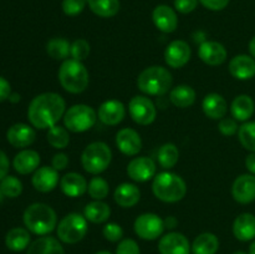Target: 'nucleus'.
Here are the masks:
<instances>
[{
    "label": "nucleus",
    "instance_id": "obj_1",
    "mask_svg": "<svg viewBox=\"0 0 255 254\" xmlns=\"http://www.w3.org/2000/svg\"><path fill=\"white\" fill-rule=\"evenodd\" d=\"M66 112L64 97L56 92H44L31 100L27 109L30 124L39 129H49L57 125Z\"/></svg>",
    "mask_w": 255,
    "mask_h": 254
},
{
    "label": "nucleus",
    "instance_id": "obj_2",
    "mask_svg": "<svg viewBox=\"0 0 255 254\" xmlns=\"http://www.w3.org/2000/svg\"><path fill=\"white\" fill-rule=\"evenodd\" d=\"M27 231L36 236H47L57 227V217L54 209L45 203H32L22 216Z\"/></svg>",
    "mask_w": 255,
    "mask_h": 254
},
{
    "label": "nucleus",
    "instance_id": "obj_3",
    "mask_svg": "<svg viewBox=\"0 0 255 254\" xmlns=\"http://www.w3.org/2000/svg\"><path fill=\"white\" fill-rule=\"evenodd\" d=\"M154 196L166 203H176L186 197L187 184L181 176L172 172H161L156 174L152 182Z\"/></svg>",
    "mask_w": 255,
    "mask_h": 254
},
{
    "label": "nucleus",
    "instance_id": "obj_4",
    "mask_svg": "<svg viewBox=\"0 0 255 254\" xmlns=\"http://www.w3.org/2000/svg\"><path fill=\"white\" fill-rule=\"evenodd\" d=\"M60 85L70 94H81L87 89L90 75L86 66L81 61L67 59L60 66L57 72Z\"/></svg>",
    "mask_w": 255,
    "mask_h": 254
},
{
    "label": "nucleus",
    "instance_id": "obj_5",
    "mask_svg": "<svg viewBox=\"0 0 255 254\" xmlns=\"http://www.w3.org/2000/svg\"><path fill=\"white\" fill-rule=\"evenodd\" d=\"M173 77L168 69L163 66H149L137 77V86L143 94L162 96L171 90Z\"/></svg>",
    "mask_w": 255,
    "mask_h": 254
},
{
    "label": "nucleus",
    "instance_id": "obj_6",
    "mask_svg": "<svg viewBox=\"0 0 255 254\" xmlns=\"http://www.w3.org/2000/svg\"><path fill=\"white\" fill-rule=\"evenodd\" d=\"M112 161V151L105 142L96 141L87 144L81 154L82 167L91 174H100L109 168Z\"/></svg>",
    "mask_w": 255,
    "mask_h": 254
},
{
    "label": "nucleus",
    "instance_id": "obj_7",
    "mask_svg": "<svg viewBox=\"0 0 255 254\" xmlns=\"http://www.w3.org/2000/svg\"><path fill=\"white\" fill-rule=\"evenodd\" d=\"M87 231V219L80 213H69L56 227L59 241L66 244H76L81 242L86 237Z\"/></svg>",
    "mask_w": 255,
    "mask_h": 254
},
{
    "label": "nucleus",
    "instance_id": "obj_8",
    "mask_svg": "<svg viewBox=\"0 0 255 254\" xmlns=\"http://www.w3.org/2000/svg\"><path fill=\"white\" fill-rule=\"evenodd\" d=\"M97 120V114L91 106L84 104L74 105L64 115V125L69 131L81 133L91 129Z\"/></svg>",
    "mask_w": 255,
    "mask_h": 254
},
{
    "label": "nucleus",
    "instance_id": "obj_9",
    "mask_svg": "<svg viewBox=\"0 0 255 254\" xmlns=\"http://www.w3.org/2000/svg\"><path fill=\"white\" fill-rule=\"evenodd\" d=\"M164 221L154 213H143L133 223L134 233L144 241H154L163 234Z\"/></svg>",
    "mask_w": 255,
    "mask_h": 254
},
{
    "label": "nucleus",
    "instance_id": "obj_10",
    "mask_svg": "<svg viewBox=\"0 0 255 254\" xmlns=\"http://www.w3.org/2000/svg\"><path fill=\"white\" fill-rule=\"evenodd\" d=\"M128 112L131 119L141 126L151 125L157 116V109L152 100L142 95L132 97L128 104Z\"/></svg>",
    "mask_w": 255,
    "mask_h": 254
},
{
    "label": "nucleus",
    "instance_id": "obj_11",
    "mask_svg": "<svg viewBox=\"0 0 255 254\" xmlns=\"http://www.w3.org/2000/svg\"><path fill=\"white\" fill-rule=\"evenodd\" d=\"M192 50L183 40H174L164 50V61L172 69H181L191 60Z\"/></svg>",
    "mask_w": 255,
    "mask_h": 254
},
{
    "label": "nucleus",
    "instance_id": "obj_12",
    "mask_svg": "<svg viewBox=\"0 0 255 254\" xmlns=\"http://www.w3.org/2000/svg\"><path fill=\"white\" fill-rule=\"evenodd\" d=\"M158 252L159 254H191L192 247L184 234L171 232L159 239Z\"/></svg>",
    "mask_w": 255,
    "mask_h": 254
},
{
    "label": "nucleus",
    "instance_id": "obj_13",
    "mask_svg": "<svg viewBox=\"0 0 255 254\" xmlns=\"http://www.w3.org/2000/svg\"><path fill=\"white\" fill-rule=\"evenodd\" d=\"M156 162L149 157H137L127 166V174L134 182H147L156 176Z\"/></svg>",
    "mask_w": 255,
    "mask_h": 254
},
{
    "label": "nucleus",
    "instance_id": "obj_14",
    "mask_svg": "<svg viewBox=\"0 0 255 254\" xmlns=\"http://www.w3.org/2000/svg\"><path fill=\"white\" fill-rule=\"evenodd\" d=\"M232 196L238 203L248 204L255 201V176L242 174L237 177L232 186Z\"/></svg>",
    "mask_w": 255,
    "mask_h": 254
},
{
    "label": "nucleus",
    "instance_id": "obj_15",
    "mask_svg": "<svg viewBox=\"0 0 255 254\" xmlns=\"http://www.w3.org/2000/svg\"><path fill=\"white\" fill-rule=\"evenodd\" d=\"M126 116V107L119 100H107L99 107L97 117L107 126H116Z\"/></svg>",
    "mask_w": 255,
    "mask_h": 254
},
{
    "label": "nucleus",
    "instance_id": "obj_16",
    "mask_svg": "<svg viewBox=\"0 0 255 254\" xmlns=\"http://www.w3.org/2000/svg\"><path fill=\"white\" fill-rule=\"evenodd\" d=\"M116 146L126 156H136L142 148V139L133 128H122L116 134Z\"/></svg>",
    "mask_w": 255,
    "mask_h": 254
},
{
    "label": "nucleus",
    "instance_id": "obj_17",
    "mask_svg": "<svg viewBox=\"0 0 255 254\" xmlns=\"http://www.w3.org/2000/svg\"><path fill=\"white\" fill-rule=\"evenodd\" d=\"M199 59L209 66H218L227 60V50L223 44L218 41H204L199 45Z\"/></svg>",
    "mask_w": 255,
    "mask_h": 254
},
{
    "label": "nucleus",
    "instance_id": "obj_18",
    "mask_svg": "<svg viewBox=\"0 0 255 254\" xmlns=\"http://www.w3.org/2000/svg\"><path fill=\"white\" fill-rule=\"evenodd\" d=\"M152 20L157 29L166 34L176 31L178 26V16L176 11L168 5H158L152 12Z\"/></svg>",
    "mask_w": 255,
    "mask_h": 254
},
{
    "label": "nucleus",
    "instance_id": "obj_19",
    "mask_svg": "<svg viewBox=\"0 0 255 254\" xmlns=\"http://www.w3.org/2000/svg\"><path fill=\"white\" fill-rule=\"evenodd\" d=\"M31 182L36 191L42 192V193L51 192L56 188L59 183V171H56L54 167H40L35 171Z\"/></svg>",
    "mask_w": 255,
    "mask_h": 254
},
{
    "label": "nucleus",
    "instance_id": "obj_20",
    "mask_svg": "<svg viewBox=\"0 0 255 254\" xmlns=\"http://www.w3.org/2000/svg\"><path fill=\"white\" fill-rule=\"evenodd\" d=\"M87 187L89 184H87L86 178L76 172H69L60 179V188L62 193L70 198L82 196L87 191Z\"/></svg>",
    "mask_w": 255,
    "mask_h": 254
},
{
    "label": "nucleus",
    "instance_id": "obj_21",
    "mask_svg": "<svg viewBox=\"0 0 255 254\" xmlns=\"http://www.w3.org/2000/svg\"><path fill=\"white\" fill-rule=\"evenodd\" d=\"M7 141L16 148H24L34 143L36 133L34 129L25 124H15L7 129Z\"/></svg>",
    "mask_w": 255,
    "mask_h": 254
},
{
    "label": "nucleus",
    "instance_id": "obj_22",
    "mask_svg": "<svg viewBox=\"0 0 255 254\" xmlns=\"http://www.w3.org/2000/svg\"><path fill=\"white\" fill-rule=\"evenodd\" d=\"M229 72L238 80H249L255 76V60L249 55H237L229 62Z\"/></svg>",
    "mask_w": 255,
    "mask_h": 254
},
{
    "label": "nucleus",
    "instance_id": "obj_23",
    "mask_svg": "<svg viewBox=\"0 0 255 254\" xmlns=\"http://www.w3.org/2000/svg\"><path fill=\"white\" fill-rule=\"evenodd\" d=\"M233 234L238 241L249 242L255 239V216L242 213L234 219Z\"/></svg>",
    "mask_w": 255,
    "mask_h": 254
},
{
    "label": "nucleus",
    "instance_id": "obj_24",
    "mask_svg": "<svg viewBox=\"0 0 255 254\" xmlns=\"http://www.w3.org/2000/svg\"><path fill=\"white\" fill-rule=\"evenodd\" d=\"M202 109L207 117L212 120H222L226 117L228 111V105L226 99L219 94H208L203 99L202 102Z\"/></svg>",
    "mask_w": 255,
    "mask_h": 254
},
{
    "label": "nucleus",
    "instance_id": "obj_25",
    "mask_svg": "<svg viewBox=\"0 0 255 254\" xmlns=\"http://www.w3.org/2000/svg\"><path fill=\"white\" fill-rule=\"evenodd\" d=\"M115 202L122 208L134 207L141 199V191L136 184L121 183L115 189Z\"/></svg>",
    "mask_w": 255,
    "mask_h": 254
},
{
    "label": "nucleus",
    "instance_id": "obj_26",
    "mask_svg": "<svg viewBox=\"0 0 255 254\" xmlns=\"http://www.w3.org/2000/svg\"><path fill=\"white\" fill-rule=\"evenodd\" d=\"M26 254H65L64 247L55 237L42 236L27 247Z\"/></svg>",
    "mask_w": 255,
    "mask_h": 254
},
{
    "label": "nucleus",
    "instance_id": "obj_27",
    "mask_svg": "<svg viewBox=\"0 0 255 254\" xmlns=\"http://www.w3.org/2000/svg\"><path fill=\"white\" fill-rule=\"evenodd\" d=\"M14 168L20 174H29L36 171L40 164V154L34 149H24L15 156Z\"/></svg>",
    "mask_w": 255,
    "mask_h": 254
},
{
    "label": "nucleus",
    "instance_id": "obj_28",
    "mask_svg": "<svg viewBox=\"0 0 255 254\" xmlns=\"http://www.w3.org/2000/svg\"><path fill=\"white\" fill-rule=\"evenodd\" d=\"M255 105L249 95H239L233 100L231 105L232 116L237 121H248L254 114Z\"/></svg>",
    "mask_w": 255,
    "mask_h": 254
},
{
    "label": "nucleus",
    "instance_id": "obj_29",
    "mask_svg": "<svg viewBox=\"0 0 255 254\" xmlns=\"http://www.w3.org/2000/svg\"><path fill=\"white\" fill-rule=\"evenodd\" d=\"M219 249V239L216 234L204 232L201 233L192 244L193 254H216Z\"/></svg>",
    "mask_w": 255,
    "mask_h": 254
},
{
    "label": "nucleus",
    "instance_id": "obj_30",
    "mask_svg": "<svg viewBox=\"0 0 255 254\" xmlns=\"http://www.w3.org/2000/svg\"><path fill=\"white\" fill-rule=\"evenodd\" d=\"M84 216L91 223H104L111 216V207L102 201H92L85 207Z\"/></svg>",
    "mask_w": 255,
    "mask_h": 254
},
{
    "label": "nucleus",
    "instance_id": "obj_31",
    "mask_svg": "<svg viewBox=\"0 0 255 254\" xmlns=\"http://www.w3.org/2000/svg\"><path fill=\"white\" fill-rule=\"evenodd\" d=\"M169 100L176 107L187 109L196 102V91L188 85H178L171 90Z\"/></svg>",
    "mask_w": 255,
    "mask_h": 254
},
{
    "label": "nucleus",
    "instance_id": "obj_32",
    "mask_svg": "<svg viewBox=\"0 0 255 254\" xmlns=\"http://www.w3.org/2000/svg\"><path fill=\"white\" fill-rule=\"evenodd\" d=\"M5 244L12 252H21L30 246V233L25 228H12L5 237Z\"/></svg>",
    "mask_w": 255,
    "mask_h": 254
},
{
    "label": "nucleus",
    "instance_id": "obj_33",
    "mask_svg": "<svg viewBox=\"0 0 255 254\" xmlns=\"http://www.w3.org/2000/svg\"><path fill=\"white\" fill-rule=\"evenodd\" d=\"M89 7L100 17H112L120 11V0H87Z\"/></svg>",
    "mask_w": 255,
    "mask_h": 254
},
{
    "label": "nucleus",
    "instance_id": "obj_34",
    "mask_svg": "<svg viewBox=\"0 0 255 254\" xmlns=\"http://www.w3.org/2000/svg\"><path fill=\"white\" fill-rule=\"evenodd\" d=\"M46 51L54 60H67L71 54V44L62 37H52L47 41Z\"/></svg>",
    "mask_w": 255,
    "mask_h": 254
},
{
    "label": "nucleus",
    "instance_id": "obj_35",
    "mask_svg": "<svg viewBox=\"0 0 255 254\" xmlns=\"http://www.w3.org/2000/svg\"><path fill=\"white\" fill-rule=\"evenodd\" d=\"M157 159L161 164L162 168L169 169L173 168L179 159V151L176 144L173 143H164L159 147L157 152Z\"/></svg>",
    "mask_w": 255,
    "mask_h": 254
},
{
    "label": "nucleus",
    "instance_id": "obj_36",
    "mask_svg": "<svg viewBox=\"0 0 255 254\" xmlns=\"http://www.w3.org/2000/svg\"><path fill=\"white\" fill-rule=\"evenodd\" d=\"M47 142L50 143V146H52L56 149H64L69 146L70 143V134L69 129L66 127L59 126V125H55L51 128L47 129L46 134Z\"/></svg>",
    "mask_w": 255,
    "mask_h": 254
},
{
    "label": "nucleus",
    "instance_id": "obj_37",
    "mask_svg": "<svg viewBox=\"0 0 255 254\" xmlns=\"http://www.w3.org/2000/svg\"><path fill=\"white\" fill-rule=\"evenodd\" d=\"M238 138L242 146L251 152H255V122H246L238 129Z\"/></svg>",
    "mask_w": 255,
    "mask_h": 254
},
{
    "label": "nucleus",
    "instance_id": "obj_38",
    "mask_svg": "<svg viewBox=\"0 0 255 254\" xmlns=\"http://www.w3.org/2000/svg\"><path fill=\"white\" fill-rule=\"evenodd\" d=\"M87 192H89L90 197L92 199H95V201H102V199H105L109 196L110 186L106 179H104L102 177H94L89 182Z\"/></svg>",
    "mask_w": 255,
    "mask_h": 254
},
{
    "label": "nucleus",
    "instance_id": "obj_39",
    "mask_svg": "<svg viewBox=\"0 0 255 254\" xmlns=\"http://www.w3.org/2000/svg\"><path fill=\"white\" fill-rule=\"evenodd\" d=\"M0 188L5 197L16 198L22 192V183L14 176H6L0 181Z\"/></svg>",
    "mask_w": 255,
    "mask_h": 254
},
{
    "label": "nucleus",
    "instance_id": "obj_40",
    "mask_svg": "<svg viewBox=\"0 0 255 254\" xmlns=\"http://www.w3.org/2000/svg\"><path fill=\"white\" fill-rule=\"evenodd\" d=\"M90 55V44L85 39H77L71 44V54L70 56L77 61H84Z\"/></svg>",
    "mask_w": 255,
    "mask_h": 254
},
{
    "label": "nucleus",
    "instance_id": "obj_41",
    "mask_svg": "<svg viewBox=\"0 0 255 254\" xmlns=\"http://www.w3.org/2000/svg\"><path fill=\"white\" fill-rule=\"evenodd\" d=\"M87 0H62V11L67 16H76L86 7Z\"/></svg>",
    "mask_w": 255,
    "mask_h": 254
},
{
    "label": "nucleus",
    "instance_id": "obj_42",
    "mask_svg": "<svg viewBox=\"0 0 255 254\" xmlns=\"http://www.w3.org/2000/svg\"><path fill=\"white\" fill-rule=\"evenodd\" d=\"M102 234L109 242L116 243V242H121L124 237V229L117 223H107L102 229Z\"/></svg>",
    "mask_w": 255,
    "mask_h": 254
},
{
    "label": "nucleus",
    "instance_id": "obj_43",
    "mask_svg": "<svg viewBox=\"0 0 255 254\" xmlns=\"http://www.w3.org/2000/svg\"><path fill=\"white\" fill-rule=\"evenodd\" d=\"M218 129L222 134L224 136H233L238 132L239 126L237 124L236 119H231V117H223L222 120H219L218 124Z\"/></svg>",
    "mask_w": 255,
    "mask_h": 254
},
{
    "label": "nucleus",
    "instance_id": "obj_44",
    "mask_svg": "<svg viewBox=\"0 0 255 254\" xmlns=\"http://www.w3.org/2000/svg\"><path fill=\"white\" fill-rule=\"evenodd\" d=\"M116 254H141V249L136 241L128 238L120 242L116 248Z\"/></svg>",
    "mask_w": 255,
    "mask_h": 254
},
{
    "label": "nucleus",
    "instance_id": "obj_45",
    "mask_svg": "<svg viewBox=\"0 0 255 254\" xmlns=\"http://www.w3.org/2000/svg\"><path fill=\"white\" fill-rule=\"evenodd\" d=\"M199 0H174V7L181 14H189L194 11Z\"/></svg>",
    "mask_w": 255,
    "mask_h": 254
},
{
    "label": "nucleus",
    "instance_id": "obj_46",
    "mask_svg": "<svg viewBox=\"0 0 255 254\" xmlns=\"http://www.w3.org/2000/svg\"><path fill=\"white\" fill-rule=\"evenodd\" d=\"M231 0H199L202 5L206 9L212 10V11H221L228 6Z\"/></svg>",
    "mask_w": 255,
    "mask_h": 254
},
{
    "label": "nucleus",
    "instance_id": "obj_47",
    "mask_svg": "<svg viewBox=\"0 0 255 254\" xmlns=\"http://www.w3.org/2000/svg\"><path fill=\"white\" fill-rule=\"evenodd\" d=\"M51 167H54L56 171H64L67 166H69V157L64 152H59V153L54 154L51 161Z\"/></svg>",
    "mask_w": 255,
    "mask_h": 254
},
{
    "label": "nucleus",
    "instance_id": "obj_48",
    "mask_svg": "<svg viewBox=\"0 0 255 254\" xmlns=\"http://www.w3.org/2000/svg\"><path fill=\"white\" fill-rule=\"evenodd\" d=\"M11 95V87L10 84L7 82V80H5L4 77L0 76V102L7 100Z\"/></svg>",
    "mask_w": 255,
    "mask_h": 254
},
{
    "label": "nucleus",
    "instance_id": "obj_49",
    "mask_svg": "<svg viewBox=\"0 0 255 254\" xmlns=\"http://www.w3.org/2000/svg\"><path fill=\"white\" fill-rule=\"evenodd\" d=\"M7 172H9V159L6 154L0 149V181L7 176Z\"/></svg>",
    "mask_w": 255,
    "mask_h": 254
},
{
    "label": "nucleus",
    "instance_id": "obj_50",
    "mask_svg": "<svg viewBox=\"0 0 255 254\" xmlns=\"http://www.w3.org/2000/svg\"><path fill=\"white\" fill-rule=\"evenodd\" d=\"M246 167L252 174H254L255 176V152H252V153L247 157Z\"/></svg>",
    "mask_w": 255,
    "mask_h": 254
},
{
    "label": "nucleus",
    "instance_id": "obj_51",
    "mask_svg": "<svg viewBox=\"0 0 255 254\" xmlns=\"http://www.w3.org/2000/svg\"><path fill=\"white\" fill-rule=\"evenodd\" d=\"M164 226L167 227V228H174V227L177 226V221L173 218V217H168V218L164 221Z\"/></svg>",
    "mask_w": 255,
    "mask_h": 254
},
{
    "label": "nucleus",
    "instance_id": "obj_52",
    "mask_svg": "<svg viewBox=\"0 0 255 254\" xmlns=\"http://www.w3.org/2000/svg\"><path fill=\"white\" fill-rule=\"evenodd\" d=\"M249 51H251V55L255 59V36L249 42Z\"/></svg>",
    "mask_w": 255,
    "mask_h": 254
},
{
    "label": "nucleus",
    "instance_id": "obj_53",
    "mask_svg": "<svg viewBox=\"0 0 255 254\" xmlns=\"http://www.w3.org/2000/svg\"><path fill=\"white\" fill-rule=\"evenodd\" d=\"M9 100L11 102H17L20 100V96L17 94H11L10 95V97H9Z\"/></svg>",
    "mask_w": 255,
    "mask_h": 254
},
{
    "label": "nucleus",
    "instance_id": "obj_54",
    "mask_svg": "<svg viewBox=\"0 0 255 254\" xmlns=\"http://www.w3.org/2000/svg\"><path fill=\"white\" fill-rule=\"evenodd\" d=\"M249 254H255V239L253 243L251 244V247H249Z\"/></svg>",
    "mask_w": 255,
    "mask_h": 254
},
{
    "label": "nucleus",
    "instance_id": "obj_55",
    "mask_svg": "<svg viewBox=\"0 0 255 254\" xmlns=\"http://www.w3.org/2000/svg\"><path fill=\"white\" fill-rule=\"evenodd\" d=\"M95 254H112L111 252H109V251H100V252H97V253H95Z\"/></svg>",
    "mask_w": 255,
    "mask_h": 254
},
{
    "label": "nucleus",
    "instance_id": "obj_56",
    "mask_svg": "<svg viewBox=\"0 0 255 254\" xmlns=\"http://www.w3.org/2000/svg\"><path fill=\"white\" fill-rule=\"evenodd\" d=\"M233 254H249V253H246V252H243V251H237V252H234Z\"/></svg>",
    "mask_w": 255,
    "mask_h": 254
},
{
    "label": "nucleus",
    "instance_id": "obj_57",
    "mask_svg": "<svg viewBox=\"0 0 255 254\" xmlns=\"http://www.w3.org/2000/svg\"><path fill=\"white\" fill-rule=\"evenodd\" d=\"M2 197H4V193H2L1 188H0V202H1V201H2Z\"/></svg>",
    "mask_w": 255,
    "mask_h": 254
}]
</instances>
